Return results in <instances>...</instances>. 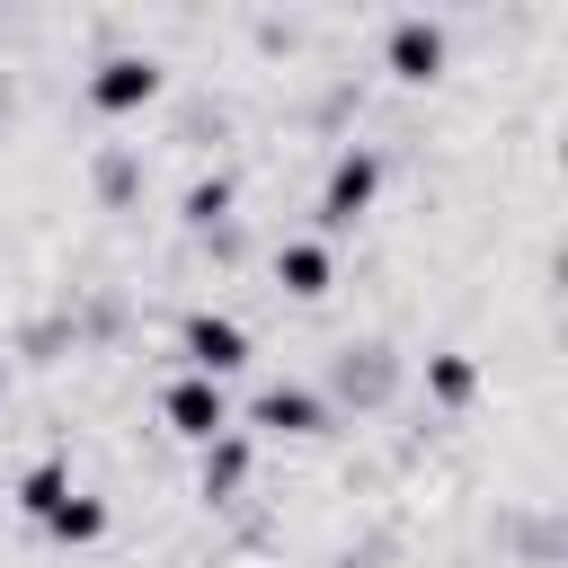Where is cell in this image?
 Segmentation results:
<instances>
[{"label": "cell", "mask_w": 568, "mask_h": 568, "mask_svg": "<svg viewBox=\"0 0 568 568\" xmlns=\"http://www.w3.org/2000/svg\"><path fill=\"white\" fill-rule=\"evenodd\" d=\"M275 284H284L293 302H320V293L337 284V257H328V240H284V248H275Z\"/></svg>", "instance_id": "5b68a950"}, {"label": "cell", "mask_w": 568, "mask_h": 568, "mask_svg": "<svg viewBox=\"0 0 568 568\" xmlns=\"http://www.w3.org/2000/svg\"><path fill=\"white\" fill-rule=\"evenodd\" d=\"M178 346H186V373H204V382H222V373L248 364V328H240L231 311H195V320L178 328Z\"/></svg>", "instance_id": "7a4b0ae2"}, {"label": "cell", "mask_w": 568, "mask_h": 568, "mask_svg": "<svg viewBox=\"0 0 568 568\" xmlns=\"http://www.w3.org/2000/svg\"><path fill=\"white\" fill-rule=\"evenodd\" d=\"M390 71L399 80H435L444 71V27L435 18H399L390 27Z\"/></svg>", "instance_id": "52a82bcc"}, {"label": "cell", "mask_w": 568, "mask_h": 568, "mask_svg": "<svg viewBox=\"0 0 568 568\" xmlns=\"http://www.w3.org/2000/svg\"><path fill=\"white\" fill-rule=\"evenodd\" d=\"M62 497H71V470H62V462H36V470L18 479V515H36V524H44Z\"/></svg>", "instance_id": "9c48e42d"}, {"label": "cell", "mask_w": 568, "mask_h": 568, "mask_svg": "<svg viewBox=\"0 0 568 568\" xmlns=\"http://www.w3.org/2000/svg\"><path fill=\"white\" fill-rule=\"evenodd\" d=\"M44 532H53V541H98V532H106V506L71 488V497H62L53 515H44Z\"/></svg>", "instance_id": "30bf717a"}, {"label": "cell", "mask_w": 568, "mask_h": 568, "mask_svg": "<svg viewBox=\"0 0 568 568\" xmlns=\"http://www.w3.org/2000/svg\"><path fill=\"white\" fill-rule=\"evenodd\" d=\"M426 390H435L444 408H462V399L479 390V373H470V355H435V364H426Z\"/></svg>", "instance_id": "8fae6325"}, {"label": "cell", "mask_w": 568, "mask_h": 568, "mask_svg": "<svg viewBox=\"0 0 568 568\" xmlns=\"http://www.w3.org/2000/svg\"><path fill=\"white\" fill-rule=\"evenodd\" d=\"M160 417H169V435H186V444H213V435L231 426V399H222V382H204V373H178V382L160 390Z\"/></svg>", "instance_id": "3957f363"}, {"label": "cell", "mask_w": 568, "mask_h": 568, "mask_svg": "<svg viewBox=\"0 0 568 568\" xmlns=\"http://www.w3.org/2000/svg\"><path fill=\"white\" fill-rule=\"evenodd\" d=\"M240 479H248V435H240V426H222V435L204 444V497H231Z\"/></svg>", "instance_id": "ba28073f"}, {"label": "cell", "mask_w": 568, "mask_h": 568, "mask_svg": "<svg viewBox=\"0 0 568 568\" xmlns=\"http://www.w3.org/2000/svg\"><path fill=\"white\" fill-rule=\"evenodd\" d=\"M248 417H257L266 435H320V426H328V408H320L302 382H275V390H257V408H248Z\"/></svg>", "instance_id": "8992f818"}, {"label": "cell", "mask_w": 568, "mask_h": 568, "mask_svg": "<svg viewBox=\"0 0 568 568\" xmlns=\"http://www.w3.org/2000/svg\"><path fill=\"white\" fill-rule=\"evenodd\" d=\"M222 213H231V178H195V186H186V222H195V231H213Z\"/></svg>", "instance_id": "7c38bea8"}, {"label": "cell", "mask_w": 568, "mask_h": 568, "mask_svg": "<svg viewBox=\"0 0 568 568\" xmlns=\"http://www.w3.org/2000/svg\"><path fill=\"white\" fill-rule=\"evenodd\" d=\"M160 98V71L142 62V53H106L98 71H89V106L98 115H133V106H151Z\"/></svg>", "instance_id": "277c9868"}, {"label": "cell", "mask_w": 568, "mask_h": 568, "mask_svg": "<svg viewBox=\"0 0 568 568\" xmlns=\"http://www.w3.org/2000/svg\"><path fill=\"white\" fill-rule=\"evenodd\" d=\"M373 195H382V151H337L328 160V186H320V231H355L364 213H373Z\"/></svg>", "instance_id": "6da1fadb"}]
</instances>
